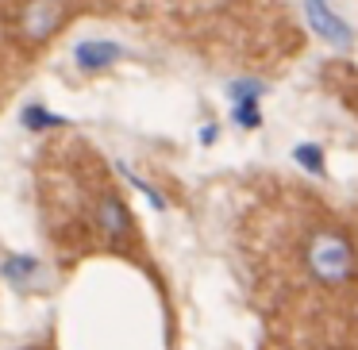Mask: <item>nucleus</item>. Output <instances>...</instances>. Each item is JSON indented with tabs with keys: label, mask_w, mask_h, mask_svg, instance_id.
Here are the masks:
<instances>
[{
	"label": "nucleus",
	"mask_w": 358,
	"mask_h": 350,
	"mask_svg": "<svg viewBox=\"0 0 358 350\" xmlns=\"http://www.w3.org/2000/svg\"><path fill=\"white\" fill-rule=\"evenodd\" d=\"M81 196H85L81 227L89 235V247L96 242V250H108V254H120L127 262L147 265V242H143V231L135 224V212L127 204V196L112 185V177L104 173L96 154H93V170L81 177Z\"/></svg>",
	"instance_id": "1"
},
{
	"label": "nucleus",
	"mask_w": 358,
	"mask_h": 350,
	"mask_svg": "<svg viewBox=\"0 0 358 350\" xmlns=\"http://www.w3.org/2000/svg\"><path fill=\"white\" fill-rule=\"evenodd\" d=\"M301 265L308 281L327 293H343L358 281V242L339 219H312L301 239Z\"/></svg>",
	"instance_id": "2"
},
{
	"label": "nucleus",
	"mask_w": 358,
	"mask_h": 350,
	"mask_svg": "<svg viewBox=\"0 0 358 350\" xmlns=\"http://www.w3.org/2000/svg\"><path fill=\"white\" fill-rule=\"evenodd\" d=\"M81 8L85 0H20V8L8 20V35L24 54H43Z\"/></svg>",
	"instance_id": "3"
},
{
	"label": "nucleus",
	"mask_w": 358,
	"mask_h": 350,
	"mask_svg": "<svg viewBox=\"0 0 358 350\" xmlns=\"http://www.w3.org/2000/svg\"><path fill=\"white\" fill-rule=\"evenodd\" d=\"M301 8H304L308 27H312V31H316L331 50H339V54H350V50H355V43H358L355 27H350L347 20L335 12L327 0H301Z\"/></svg>",
	"instance_id": "4"
},
{
	"label": "nucleus",
	"mask_w": 358,
	"mask_h": 350,
	"mask_svg": "<svg viewBox=\"0 0 358 350\" xmlns=\"http://www.w3.org/2000/svg\"><path fill=\"white\" fill-rule=\"evenodd\" d=\"M124 58H127V47L116 39H85L73 47V66H78L81 78H101Z\"/></svg>",
	"instance_id": "5"
},
{
	"label": "nucleus",
	"mask_w": 358,
	"mask_h": 350,
	"mask_svg": "<svg viewBox=\"0 0 358 350\" xmlns=\"http://www.w3.org/2000/svg\"><path fill=\"white\" fill-rule=\"evenodd\" d=\"M0 277L20 293H35V289H43V265L31 254L8 250V254H0Z\"/></svg>",
	"instance_id": "6"
},
{
	"label": "nucleus",
	"mask_w": 358,
	"mask_h": 350,
	"mask_svg": "<svg viewBox=\"0 0 358 350\" xmlns=\"http://www.w3.org/2000/svg\"><path fill=\"white\" fill-rule=\"evenodd\" d=\"M20 124H24L31 135H47V131H66L70 119L58 116V112H50L47 104H27V108L20 112Z\"/></svg>",
	"instance_id": "7"
},
{
	"label": "nucleus",
	"mask_w": 358,
	"mask_h": 350,
	"mask_svg": "<svg viewBox=\"0 0 358 350\" xmlns=\"http://www.w3.org/2000/svg\"><path fill=\"white\" fill-rule=\"evenodd\" d=\"M324 78H327V85L335 89V96L358 116V73L347 70V66H327Z\"/></svg>",
	"instance_id": "8"
},
{
	"label": "nucleus",
	"mask_w": 358,
	"mask_h": 350,
	"mask_svg": "<svg viewBox=\"0 0 358 350\" xmlns=\"http://www.w3.org/2000/svg\"><path fill=\"white\" fill-rule=\"evenodd\" d=\"M293 162L312 177H327V150L320 143H296L293 147Z\"/></svg>",
	"instance_id": "9"
},
{
	"label": "nucleus",
	"mask_w": 358,
	"mask_h": 350,
	"mask_svg": "<svg viewBox=\"0 0 358 350\" xmlns=\"http://www.w3.org/2000/svg\"><path fill=\"white\" fill-rule=\"evenodd\" d=\"M231 119L235 127H243V131H258L262 127V101H231Z\"/></svg>",
	"instance_id": "10"
},
{
	"label": "nucleus",
	"mask_w": 358,
	"mask_h": 350,
	"mask_svg": "<svg viewBox=\"0 0 358 350\" xmlns=\"http://www.w3.org/2000/svg\"><path fill=\"white\" fill-rule=\"evenodd\" d=\"M120 173H124V177H127V181H131V185H135V189H139V193H143V196H147V200H150V204H155V208H158V212H166V208H170V204H166V196H162V193H158V189H155V185H150V181H143V177H139V173H135V170H127V166H120Z\"/></svg>",
	"instance_id": "11"
},
{
	"label": "nucleus",
	"mask_w": 358,
	"mask_h": 350,
	"mask_svg": "<svg viewBox=\"0 0 358 350\" xmlns=\"http://www.w3.org/2000/svg\"><path fill=\"white\" fill-rule=\"evenodd\" d=\"M227 93H231V101H262L266 96V85L262 81H255V78H239V81H231V89H227Z\"/></svg>",
	"instance_id": "12"
},
{
	"label": "nucleus",
	"mask_w": 358,
	"mask_h": 350,
	"mask_svg": "<svg viewBox=\"0 0 358 350\" xmlns=\"http://www.w3.org/2000/svg\"><path fill=\"white\" fill-rule=\"evenodd\" d=\"M201 143H204V147H216V143H220V124H204L201 127Z\"/></svg>",
	"instance_id": "13"
}]
</instances>
